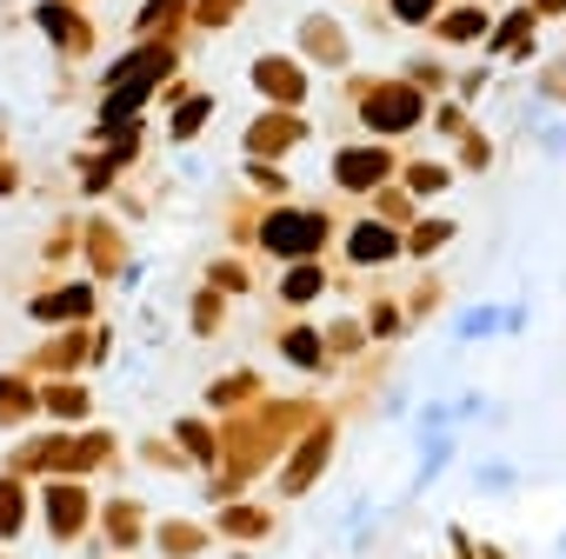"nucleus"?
<instances>
[{"instance_id": "f257e3e1", "label": "nucleus", "mask_w": 566, "mask_h": 559, "mask_svg": "<svg viewBox=\"0 0 566 559\" xmlns=\"http://www.w3.org/2000/svg\"><path fill=\"white\" fill-rule=\"evenodd\" d=\"M114 460V433H48V440H21L8 453V473H54V479H81L94 466Z\"/></svg>"}, {"instance_id": "f03ea898", "label": "nucleus", "mask_w": 566, "mask_h": 559, "mask_svg": "<svg viewBox=\"0 0 566 559\" xmlns=\"http://www.w3.org/2000/svg\"><path fill=\"white\" fill-rule=\"evenodd\" d=\"M41 526L54 546H81V532L94 526V499L81 479H48L41 486Z\"/></svg>"}, {"instance_id": "7ed1b4c3", "label": "nucleus", "mask_w": 566, "mask_h": 559, "mask_svg": "<svg viewBox=\"0 0 566 559\" xmlns=\"http://www.w3.org/2000/svg\"><path fill=\"white\" fill-rule=\"evenodd\" d=\"M260 240H266L280 260H307V253L327 240V220H321V213H307V207H294V213H273Z\"/></svg>"}, {"instance_id": "20e7f679", "label": "nucleus", "mask_w": 566, "mask_h": 559, "mask_svg": "<svg viewBox=\"0 0 566 559\" xmlns=\"http://www.w3.org/2000/svg\"><path fill=\"white\" fill-rule=\"evenodd\" d=\"M34 28L54 41V54H61V61H81V54L94 48V28L67 8V0H41V8H34Z\"/></svg>"}, {"instance_id": "39448f33", "label": "nucleus", "mask_w": 566, "mask_h": 559, "mask_svg": "<svg viewBox=\"0 0 566 559\" xmlns=\"http://www.w3.org/2000/svg\"><path fill=\"white\" fill-rule=\"evenodd\" d=\"M87 314H94V287H87V280H67V287H48V294L28 300V320H41V327H81Z\"/></svg>"}, {"instance_id": "423d86ee", "label": "nucleus", "mask_w": 566, "mask_h": 559, "mask_svg": "<svg viewBox=\"0 0 566 559\" xmlns=\"http://www.w3.org/2000/svg\"><path fill=\"white\" fill-rule=\"evenodd\" d=\"M34 413H41L34 373H28V367H8V373H0V433H21Z\"/></svg>"}, {"instance_id": "0eeeda50", "label": "nucleus", "mask_w": 566, "mask_h": 559, "mask_svg": "<svg viewBox=\"0 0 566 559\" xmlns=\"http://www.w3.org/2000/svg\"><path fill=\"white\" fill-rule=\"evenodd\" d=\"M28 519H34L28 479H21V473H8V466H0V546H14V539L28 532Z\"/></svg>"}, {"instance_id": "6e6552de", "label": "nucleus", "mask_w": 566, "mask_h": 559, "mask_svg": "<svg viewBox=\"0 0 566 559\" xmlns=\"http://www.w3.org/2000/svg\"><path fill=\"white\" fill-rule=\"evenodd\" d=\"M327 446H334V433H327V426H321V433H307V440H301V453L280 466V486H287V493H307V486L321 479V466H327Z\"/></svg>"}, {"instance_id": "1a4fd4ad", "label": "nucleus", "mask_w": 566, "mask_h": 559, "mask_svg": "<svg viewBox=\"0 0 566 559\" xmlns=\"http://www.w3.org/2000/svg\"><path fill=\"white\" fill-rule=\"evenodd\" d=\"M253 87H260V94H273V101H301V94H307V74H301L294 61L266 54V61L253 67Z\"/></svg>"}, {"instance_id": "9d476101", "label": "nucleus", "mask_w": 566, "mask_h": 559, "mask_svg": "<svg viewBox=\"0 0 566 559\" xmlns=\"http://www.w3.org/2000/svg\"><path fill=\"white\" fill-rule=\"evenodd\" d=\"M413 94L407 87H380V94H367V120L380 127V134H400V127H413Z\"/></svg>"}, {"instance_id": "9b49d317", "label": "nucleus", "mask_w": 566, "mask_h": 559, "mask_svg": "<svg viewBox=\"0 0 566 559\" xmlns=\"http://www.w3.org/2000/svg\"><path fill=\"white\" fill-rule=\"evenodd\" d=\"M41 413L61 420V426L87 420V387H81V380H48V387H41Z\"/></svg>"}, {"instance_id": "f8f14e48", "label": "nucleus", "mask_w": 566, "mask_h": 559, "mask_svg": "<svg viewBox=\"0 0 566 559\" xmlns=\"http://www.w3.org/2000/svg\"><path fill=\"white\" fill-rule=\"evenodd\" d=\"M101 526H107V546H114V552H127V546H140V532H147V513H140V499H114Z\"/></svg>"}, {"instance_id": "ddd939ff", "label": "nucleus", "mask_w": 566, "mask_h": 559, "mask_svg": "<svg viewBox=\"0 0 566 559\" xmlns=\"http://www.w3.org/2000/svg\"><path fill=\"white\" fill-rule=\"evenodd\" d=\"M380 173H387V154H374V147H354V154L334 160V180L340 187H380Z\"/></svg>"}, {"instance_id": "4468645a", "label": "nucleus", "mask_w": 566, "mask_h": 559, "mask_svg": "<svg viewBox=\"0 0 566 559\" xmlns=\"http://www.w3.org/2000/svg\"><path fill=\"white\" fill-rule=\"evenodd\" d=\"M301 134H307L301 120H287V114H266V120L247 134V154H260V160H266V154H280V147H294Z\"/></svg>"}, {"instance_id": "2eb2a0df", "label": "nucleus", "mask_w": 566, "mask_h": 559, "mask_svg": "<svg viewBox=\"0 0 566 559\" xmlns=\"http://www.w3.org/2000/svg\"><path fill=\"white\" fill-rule=\"evenodd\" d=\"M154 546H160L167 559H193V552H207V532H200V526H187V519H167V526L154 532Z\"/></svg>"}, {"instance_id": "dca6fc26", "label": "nucleus", "mask_w": 566, "mask_h": 559, "mask_svg": "<svg viewBox=\"0 0 566 559\" xmlns=\"http://www.w3.org/2000/svg\"><path fill=\"white\" fill-rule=\"evenodd\" d=\"M314 294H321V266H314V260H294L287 280H280V300L301 307V300H314Z\"/></svg>"}, {"instance_id": "f3484780", "label": "nucleus", "mask_w": 566, "mask_h": 559, "mask_svg": "<svg viewBox=\"0 0 566 559\" xmlns=\"http://www.w3.org/2000/svg\"><path fill=\"white\" fill-rule=\"evenodd\" d=\"M347 253H354V260H387V253H400V233L360 226V233H347Z\"/></svg>"}, {"instance_id": "a211bd4d", "label": "nucleus", "mask_w": 566, "mask_h": 559, "mask_svg": "<svg viewBox=\"0 0 566 559\" xmlns=\"http://www.w3.org/2000/svg\"><path fill=\"white\" fill-rule=\"evenodd\" d=\"M174 440H180V453L200 460V466H213V453H220V446H213V426H200V420H180Z\"/></svg>"}, {"instance_id": "6ab92c4d", "label": "nucleus", "mask_w": 566, "mask_h": 559, "mask_svg": "<svg viewBox=\"0 0 566 559\" xmlns=\"http://www.w3.org/2000/svg\"><path fill=\"white\" fill-rule=\"evenodd\" d=\"M266 526H273V519H266L260 506H227V513H220V532H233V539H260Z\"/></svg>"}, {"instance_id": "aec40b11", "label": "nucleus", "mask_w": 566, "mask_h": 559, "mask_svg": "<svg viewBox=\"0 0 566 559\" xmlns=\"http://www.w3.org/2000/svg\"><path fill=\"white\" fill-rule=\"evenodd\" d=\"M280 354H287L294 367H321V340H314V327H294V334H280Z\"/></svg>"}, {"instance_id": "412c9836", "label": "nucleus", "mask_w": 566, "mask_h": 559, "mask_svg": "<svg viewBox=\"0 0 566 559\" xmlns=\"http://www.w3.org/2000/svg\"><path fill=\"white\" fill-rule=\"evenodd\" d=\"M253 387H260V373H220L213 380V407H240V400H253Z\"/></svg>"}, {"instance_id": "4be33fe9", "label": "nucleus", "mask_w": 566, "mask_h": 559, "mask_svg": "<svg viewBox=\"0 0 566 559\" xmlns=\"http://www.w3.org/2000/svg\"><path fill=\"white\" fill-rule=\"evenodd\" d=\"M200 120H207V94H193V101L174 114V140H193V134H200Z\"/></svg>"}, {"instance_id": "5701e85b", "label": "nucleus", "mask_w": 566, "mask_h": 559, "mask_svg": "<svg viewBox=\"0 0 566 559\" xmlns=\"http://www.w3.org/2000/svg\"><path fill=\"white\" fill-rule=\"evenodd\" d=\"M207 280H213V287H227V294H247V266H233V260H220Z\"/></svg>"}, {"instance_id": "b1692460", "label": "nucleus", "mask_w": 566, "mask_h": 559, "mask_svg": "<svg viewBox=\"0 0 566 559\" xmlns=\"http://www.w3.org/2000/svg\"><path fill=\"white\" fill-rule=\"evenodd\" d=\"M227 8H233V0H200V21H207V28H220V21H233Z\"/></svg>"}, {"instance_id": "393cba45", "label": "nucleus", "mask_w": 566, "mask_h": 559, "mask_svg": "<svg viewBox=\"0 0 566 559\" xmlns=\"http://www.w3.org/2000/svg\"><path fill=\"white\" fill-rule=\"evenodd\" d=\"M394 8H400V21H427V8H433V0H394Z\"/></svg>"}, {"instance_id": "a878e982", "label": "nucleus", "mask_w": 566, "mask_h": 559, "mask_svg": "<svg viewBox=\"0 0 566 559\" xmlns=\"http://www.w3.org/2000/svg\"><path fill=\"white\" fill-rule=\"evenodd\" d=\"M14 187H21V167H14V160H0V193H14Z\"/></svg>"}]
</instances>
